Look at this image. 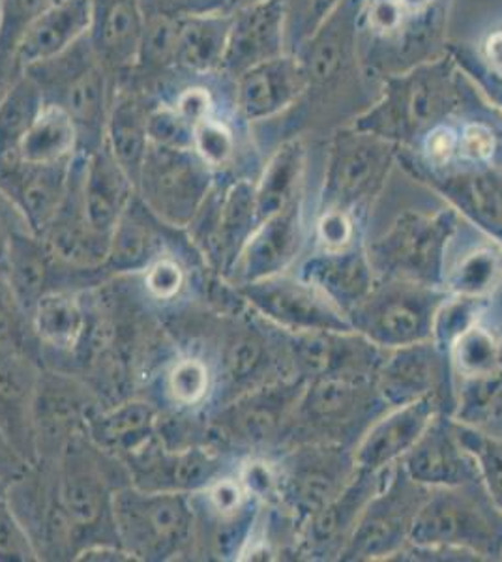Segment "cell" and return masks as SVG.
<instances>
[{"mask_svg":"<svg viewBox=\"0 0 502 562\" xmlns=\"http://www.w3.org/2000/svg\"><path fill=\"white\" fill-rule=\"evenodd\" d=\"M467 81L446 49L439 57L381 79L379 97L349 124L398 148H413L427 130L458 115Z\"/></svg>","mask_w":502,"mask_h":562,"instance_id":"cell-1","label":"cell"},{"mask_svg":"<svg viewBox=\"0 0 502 562\" xmlns=\"http://www.w3.org/2000/svg\"><path fill=\"white\" fill-rule=\"evenodd\" d=\"M392 409L377 389L376 375H321L305 381L280 452L323 442L355 450L369 426ZM278 456V454H276Z\"/></svg>","mask_w":502,"mask_h":562,"instance_id":"cell-2","label":"cell"},{"mask_svg":"<svg viewBox=\"0 0 502 562\" xmlns=\"http://www.w3.org/2000/svg\"><path fill=\"white\" fill-rule=\"evenodd\" d=\"M57 465L58 495L70 521L76 557L96 543H119L113 503L116 492L132 484L126 465L96 447L85 431L66 445Z\"/></svg>","mask_w":502,"mask_h":562,"instance_id":"cell-3","label":"cell"},{"mask_svg":"<svg viewBox=\"0 0 502 562\" xmlns=\"http://www.w3.org/2000/svg\"><path fill=\"white\" fill-rule=\"evenodd\" d=\"M304 384V379H283L203 411L204 442L238 460L280 454Z\"/></svg>","mask_w":502,"mask_h":562,"instance_id":"cell-4","label":"cell"},{"mask_svg":"<svg viewBox=\"0 0 502 562\" xmlns=\"http://www.w3.org/2000/svg\"><path fill=\"white\" fill-rule=\"evenodd\" d=\"M116 538L135 561L198 555V512L191 495L121 487L113 503Z\"/></svg>","mask_w":502,"mask_h":562,"instance_id":"cell-5","label":"cell"},{"mask_svg":"<svg viewBox=\"0 0 502 562\" xmlns=\"http://www.w3.org/2000/svg\"><path fill=\"white\" fill-rule=\"evenodd\" d=\"M411 543L464 551L477 561H502V512L480 479L435 487L420 508Z\"/></svg>","mask_w":502,"mask_h":562,"instance_id":"cell-6","label":"cell"},{"mask_svg":"<svg viewBox=\"0 0 502 562\" xmlns=\"http://www.w3.org/2000/svg\"><path fill=\"white\" fill-rule=\"evenodd\" d=\"M394 164V143L358 132L350 124L334 130L317 212H342L368 225Z\"/></svg>","mask_w":502,"mask_h":562,"instance_id":"cell-7","label":"cell"},{"mask_svg":"<svg viewBox=\"0 0 502 562\" xmlns=\"http://www.w3.org/2000/svg\"><path fill=\"white\" fill-rule=\"evenodd\" d=\"M23 74L38 85L45 102L57 103L70 113L79 134V153L89 154L102 145L115 92L111 94V74L96 55L89 36Z\"/></svg>","mask_w":502,"mask_h":562,"instance_id":"cell-8","label":"cell"},{"mask_svg":"<svg viewBox=\"0 0 502 562\" xmlns=\"http://www.w3.org/2000/svg\"><path fill=\"white\" fill-rule=\"evenodd\" d=\"M459 217L450 206L435 214H400L382 237L366 244L376 274L443 289L448 246L458 233Z\"/></svg>","mask_w":502,"mask_h":562,"instance_id":"cell-9","label":"cell"},{"mask_svg":"<svg viewBox=\"0 0 502 562\" xmlns=\"http://www.w3.org/2000/svg\"><path fill=\"white\" fill-rule=\"evenodd\" d=\"M364 0H342L323 25L293 53L304 66L308 89L297 105L326 108L344 102L356 85L368 81L358 55V18Z\"/></svg>","mask_w":502,"mask_h":562,"instance_id":"cell-10","label":"cell"},{"mask_svg":"<svg viewBox=\"0 0 502 562\" xmlns=\"http://www.w3.org/2000/svg\"><path fill=\"white\" fill-rule=\"evenodd\" d=\"M445 289L377 276L368 296L347 315L353 330L381 349L432 339L433 319L446 299Z\"/></svg>","mask_w":502,"mask_h":562,"instance_id":"cell-11","label":"cell"},{"mask_svg":"<svg viewBox=\"0 0 502 562\" xmlns=\"http://www.w3.org/2000/svg\"><path fill=\"white\" fill-rule=\"evenodd\" d=\"M274 458L278 498L268 508L283 512L297 530L344 492L356 473L355 450L342 445H297Z\"/></svg>","mask_w":502,"mask_h":562,"instance_id":"cell-12","label":"cell"},{"mask_svg":"<svg viewBox=\"0 0 502 562\" xmlns=\"http://www.w3.org/2000/svg\"><path fill=\"white\" fill-rule=\"evenodd\" d=\"M430 492L409 476L400 461L390 467L379 492L360 514L339 561H392L411 542L414 521Z\"/></svg>","mask_w":502,"mask_h":562,"instance_id":"cell-13","label":"cell"},{"mask_svg":"<svg viewBox=\"0 0 502 562\" xmlns=\"http://www.w3.org/2000/svg\"><path fill=\"white\" fill-rule=\"evenodd\" d=\"M216 179L193 148L148 145L135 192L161 222L188 229Z\"/></svg>","mask_w":502,"mask_h":562,"instance_id":"cell-14","label":"cell"},{"mask_svg":"<svg viewBox=\"0 0 502 562\" xmlns=\"http://www.w3.org/2000/svg\"><path fill=\"white\" fill-rule=\"evenodd\" d=\"M257 225L254 177H225L216 179L186 233L209 269L230 278Z\"/></svg>","mask_w":502,"mask_h":562,"instance_id":"cell-15","label":"cell"},{"mask_svg":"<svg viewBox=\"0 0 502 562\" xmlns=\"http://www.w3.org/2000/svg\"><path fill=\"white\" fill-rule=\"evenodd\" d=\"M398 164L420 184L439 193L450 209L486 237L502 246V171L490 166L451 164L432 167L408 148H398Z\"/></svg>","mask_w":502,"mask_h":562,"instance_id":"cell-16","label":"cell"},{"mask_svg":"<svg viewBox=\"0 0 502 562\" xmlns=\"http://www.w3.org/2000/svg\"><path fill=\"white\" fill-rule=\"evenodd\" d=\"M241 461L204 442L188 447H167L156 437L122 461L126 465L132 486L147 492H203L225 474L235 473Z\"/></svg>","mask_w":502,"mask_h":562,"instance_id":"cell-17","label":"cell"},{"mask_svg":"<svg viewBox=\"0 0 502 562\" xmlns=\"http://www.w3.org/2000/svg\"><path fill=\"white\" fill-rule=\"evenodd\" d=\"M241 289L244 301L261 315L289 334L347 333L353 330L347 315L321 289L299 274L287 272L252 281Z\"/></svg>","mask_w":502,"mask_h":562,"instance_id":"cell-18","label":"cell"},{"mask_svg":"<svg viewBox=\"0 0 502 562\" xmlns=\"http://www.w3.org/2000/svg\"><path fill=\"white\" fill-rule=\"evenodd\" d=\"M377 389L390 407L430 397L440 413L454 416L456 384L450 355L433 339L387 349L376 375Z\"/></svg>","mask_w":502,"mask_h":562,"instance_id":"cell-19","label":"cell"},{"mask_svg":"<svg viewBox=\"0 0 502 562\" xmlns=\"http://www.w3.org/2000/svg\"><path fill=\"white\" fill-rule=\"evenodd\" d=\"M100 405L87 381L68 370L45 366L34 397V435L38 461H55L66 445L83 434Z\"/></svg>","mask_w":502,"mask_h":562,"instance_id":"cell-20","label":"cell"},{"mask_svg":"<svg viewBox=\"0 0 502 562\" xmlns=\"http://www.w3.org/2000/svg\"><path fill=\"white\" fill-rule=\"evenodd\" d=\"M390 469L368 471L356 467L349 484L336 498L308 519L294 537L293 559L300 561H339L355 532L364 508L373 497Z\"/></svg>","mask_w":502,"mask_h":562,"instance_id":"cell-21","label":"cell"},{"mask_svg":"<svg viewBox=\"0 0 502 562\" xmlns=\"http://www.w3.org/2000/svg\"><path fill=\"white\" fill-rule=\"evenodd\" d=\"M304 198L255 227L227 280L235 285L283 274L304 248Z\"/></svg>","mask_w":502,"mask_h":562,"instance_id":"cell-22","label":"cell"},{"mask_svg":"<svg viewBox=\"0 0 502 562\" xmlns=\"http://www.w3.org/2000/svg\"><path fill=\"white\" fill-rule=\"evenodd\" d=\"M308 89L304 66L293 53H283L233 79L236 115L249 124L272 121L302 100Z\"/></svg>","mask_w":502,"mask_h":562,"instance_id":"cell-23","label":"cell"},{"mask_svg":"<svg viewBox=\"0 0 502 562\" xmlns=\"http://www.w3.org/2000/svg\"><path fill=\"white\" fill-rule=\"evenodd\" d=\"M185 243H190L186 229L161 222L135 193L111 235L103 269L113 278L141 274L167 249H185Z\"/></svg>","mask_w":502,"mask_h":562,"instance_id":"cell-24","label":"cell"},{"mask_svg":"<svg viewBox=\"0 0 502 562\" xmlns=\"http://www.w3.org/2000/svg\"><path fill=\"white\" fill-rule=\"evenodd\" d=\"M287 53L286 0H257L231 13L222 74L230 79Z\"/></svg>","mask_w":502,"mask_h":562,"instance_id":"cell-25","label":"cell"},{"mask_svg":"<svg viewBox=\"0 0 502 562\" xmlns=\"http://www.w3.org/2000/svg\"><path fill=\"white\" fill-rule=\"evenodd\" d=\"M289 349L294 375L304 381L339 373L377 375L387 352L355 330L289 334Z\"/></svg>","mask_w":502,"mask_h":562,"instance_id":"cell-26","label":"cell"},{"mask_svg":"<svg viewBox=\"0 0 502 562\" xmlns=\"http://www.w3.org/2000/svg\"><path fill=\"white\" fill-rule=\"evenodd\" d=\"M400 463L414 482L430 490L459 486L480 479L477 460L459 441L456 418L445 413L433 418Z\"/></svg>","mask_w":502,"mask_h":562,"instance_id":"cell-27","label":"cell"},{"mask_svg":"<svg viewBox=\"0 0 502 562\" xmlns=\"http://www.w3.org/2000/svg\"><path fill=\"white\" fill-rule=\"evenodd\" d=\"M71 160L55 164H31L13 156L0 161V190L25 214L36 235H42L57 216L68 193Z\"/></svg>","mask_w":502,"mask_h":562,"instance_id":"cell-28","label":"cell"},{"mask_svg":"<svg viewBox=\"0 0 502 562\" xmlns=\"http://www.w3.org/2000/svg\"><path fill=\"white\" fill-rule=\"evenodd\" d=\"M44 360L31 352L0 355V429L31 465L38 463L34 397Z\"/></svg>","mask_w":502,"mask_h":562,"instance_id":"cell-29","label":"cell"},{"mask_svg":"<svg viewBox=\"0 0 502 562\" xmlns=\"http://www.w3.org/2000/svg\"><path fill=\"white\" fill-rule=\"evenodd\" d=\"M439 413L437 403L430 397L388 409L369 426L356 445V467L368 471H384L395 465L416 445Z\"/></svg>","mask_w":502,"mask_h":562,"instance_id":"cell-30","label":"cell"},{"mask_svg":"<svg viewBox=\"0 0 502 562\" xmlns=\"http://www.w3.org/2000/svg\"><path fill=\"white\" fill-rule=\"evenodd\" d=\"M145 33L147 15L141 0H92L90 44L109 74L140 65Z\"/></svg>","mask_w":502,"mask_h":562,"instance_id":"cell-31","label":"cell"},{"mask_svg":"<svg viewBox=\"0 0 502 562\" xmlns=\"http://www.w3.org/2000/svg\"><path fill=\"white\" fill-rule=\"evenodd\" d=\"M92 26V0H53L49 7L26 26L13 68L23 71L68 52L71 45L89 36Z\"/></svg>","mask_w":502,"mask_h":562,"instance_id":"cell-32","label":"cell"},{"mask_svg":"<svg viewBox=\"0 0 502 562\" xmlns=\"http://www.w3.org/2000/svg\"><path fill=\"white\" fill-rule=\"evenodd\" d=\"M366 244L368 240L337 251L315 249V254L300 265V278L321 289L345 315H349L376 285L377 274Z\"/></svg>","mask_w":502,"mask_h":562,"instance_id":"cell-33","label":"cell"},{"mask_svg":"<svg viewBox=\"0 0 502 562\" xmlns=\"http://www.w3.org/2000/svg\"><path fill=\"white\" fill-rule=\"evenodd\" d=\"M135 193L134 182L119 166L105 140L85 156L81 199L87 220L98 235L111 238Z\"/></svg>","mask_w":502,"mask_h":562,"instance_id":"cell-34","label":"cell"},{"mask_svg":"<svg viewBox=\"0 0 502 562\" xmlns=\"http://www.w3.org/2000/svg\"><path fill=\"white\" fill-rule=\"evenodd\" d=\"M159 418L161 409L147 397H124L98 407L89 416L85 434L103 452L124 461L158 437Z\"/></svg>","mask_w":502,"mask_h":562,"instance_id":"cell-35","label":"cell"},{"mask_svg":"<svg viewBox=\"0 0 502 562\" xmlns=\"http://www.w3.org/2000/svg\"><path fill=\"white\" fill-rule=\"evenodd\" d=\"M32 333L42 347V357L76 358L89 330L87 291H53L40 299L29 314Z\"/></svg>","mask_w":502,"mask_h":562,"instance_id":"cell-36","label":"cell"},{"mask_svg":"<svg viewBox=\"0 0 502 562\" xmlns=\"http://www.w3.org/2000/svg\"><path fill=\"white\" fill-rule=\"evenodd\" d=\"M230 29L231 13H193L177 20L171 18L169 65L190 71L191 76L222 71Z\"/></svg>","mask_w":502,"mask_h":562,"instance_id":"cell-37","label":"cell"},{"mask_svg":"<svg viewBox=\"0 0 502 562\" xmlns=\"http://www.w3.org/2000/svg\"><path fill=\"white\" fill-rule=\"evenodd\" d=\"M305 147L300 137H287L274 148L255 179V209L259 224L302 195Z\"/></svg>","mask_w":502,"mask_h":562,"instance_id":"cell-38","label":"cell"},{"mask_svg":"<svg viewBox=\"0 0 502 562\" xmlns=\"http://www.w3.org/2000/svg\"><path fill=\"white\" fill-rule=\"evenodd\" d=\"M148 113L150 109L143 105L137 92L130 89H121L119 92L115 90L105 124L103 140L135 188L150 145L147 132Z\"/></svg>","mask_w":502,"mask_h":562,"instance_id":"cell-39","label":"cell"},{"mask_svg":"<svg viewBox=\"0 0 502 562\" xmlns=\"http://www.w3.org/2000/svg\"><path fill=\"white\" fill-rule=\"evenodd\" d=\"M214 394L216 368L207 352H177L161 370V396L177 413H203Z\"/></svg>","mask_w":502,"mask_h":562,"instance_id":"cell-40","label":"cell"},{"mask_svg":"<svg viewBox=\"0 0 502 562\" xmlns=\"http://www.w3.org/2000/svg\"><path fill=\"white\" fill-rule=\"evenodd\" d=\"M79 153L76 122L57 103H44L21 140L18 158L31 164L71 160Z\"/></svg>","mask_w":502,"mask_h":562,"instance_id":"cell-41","label":"cell"},{"mask_svg":"<svg viewBox=\"0 0 502 562\" xmlns=\"http://www.w3.org/2000/svg\"><path fill=\"white\" fill-rule=\"evenodd\" d=\"M502 283V246L482 244L469 249L451 267H446L445 289L448 294L493 299Z\"/></svg>","mask_w":502,"mask_h":562,"instance_id":"cell-42","label":"cell"},{"mask_svg":"<svg viewBox=\"0 0 502 562\" xmlns=\"http://www.w3.org/2000/svg\"><path fill=\"white\" fill-rule=\"evenodd\" d=\"M44 94L26 74H21L0 97V161L18 156L26 130L44 108Z\"/></svg>","mask_w":502,"mask_h":562,"instance_id":"cell-43","label":"cell"},{"mask_svg":"<svg viewBox=\"0 0 502 562\" xmlns=\"http://www.w3.org/2000/svg\"><path fill=\"white\" fill-rule=\"evenodd\" d=\"M454 418L482 428L502 418V349L488 370L456 383Z\"/></svg>","mask_w":502,"mask_h":562,"instance_id":"cell-44","label":"cell"},{"mask_svg":"<svg viewBox=\"0 0 502 562\" xmlns=\"http://www.w3.org/2000/svg\"><path fill=\"white\" fill-rule=\"evenodd\" d=\"M238 150V135L230 122L220 116H207L193 126V153L214 171L216 177H230Z\"/></svg>","mask_w":502,"mask_h":562,"instance_id":"cell-45","label":"cell"},{"mask_svg":"<svg viewBox=\"0 0 502 562\" xmlns=\"http://www.w3.org/2000/svg\"><path fill=\"white\" fill-rule=\"evenodd\" d=\"M458 437L472 458L477 460L478 476L486 492L502 512V439L486 434L482 428L456 420Z\"/></svg>","mask_w":502,"mask_h":562,"instance_id":"cell-46","label":"cell"},{"mask_svg":"<svg viewBox=\"0 0 502 562\" xmlns=\"http://www.w3.org/2000/svg\"><path fill=\"white\" fill-rule=\"evenodd\" d=\"M491 306V299H472L459 294H446L435 319H433L432 339L448 351L451 344L467 333L478 321H482Z\"/></svg>","mask_w":502,"mask_h":562,"instance_id":"cell-47","label":"cell"},{"mask_svg":"<svg viewBox=\"0 0 502 562\" xmlns=\"http://www.w3.org/2000/svg\"><path fill=\"white\" fill-rule=\"evenodd\" d=\"M7 352H31L44 360L29 315L15 299L7 278L0 274V355Z\"/></svg>","mask_w":502,"mask_h":562,"instance_id":"cell-48","label":"cell"},{"mask_svg":"<svg viewBox=\"0 0 502 562\" xmlns=\"http://www.w3.org/2000/svg\"><path fill=\"white\" fill-rule=\"evenodd\" d=\"M342 0H286L287 53L310 38Z\"/></svg>","mask_w":502,"mask_h":562,"instance_id":"cell-49","label":"cell"},{"mask_svg":"<svg viewBox=\"0 0 502 562\" xmlns=\"http://www.w3.org/2000/svg\"><path fill=\"white\" fill-rule=\"evenodd\" d=\"M364 233H366V225L342 212H317V220L313 227L315 248L325 249V251H337V249L350 248L355 244L366 243Z\"/></svg>","mask_w":502,"mask_h":562,"instance_id":"cell-50","label":"cell"},{"mask_svg":"<svg viewBox=\"0 0 502 562\" xmlns=\"http://www.w3.org/2000/svg\"><path fill=\"white\" fill-rule=\"evenodd\" d=\"M446 49L450 53L451 58L456 60L459 70L477 85V89L488 98V102L493 103L502 113V74L493 70L483 63L480 53L471 45L451 44L446 45Z\"/></svg>","mask_w":502,"mask_h":562,"instance_id":"cell-51","label":"cell"},{"mask_svg":"<svg viewBox=\"0 0 502 562\" xmlns=\"http://www.w3.org/2000/svg\"><path fill=\"white\" fill-rule=\"evenodd\" d=\"M147 132L150 145L193 148V126L172 105H158L150 109Z\"/></svg>","mask_w":502,"mask_h":562,"instance_id":"cell-52","label":"cell"},{"mask_svg":"<svg viewBox=\"0 0 502 562\" xmlns=\"http://www.w3.org/2000/svg\"><path fill=\"white\" fill-rule=\"evenodd\" d=\"M4 561H40L38 550L29 530L10 505L0 508V562Z\"/></svg>","mask_w":502,"mask_h":562,"instance_id":"cell-53","label":"cell"},{"mask_svg":"<svg viewBox=\"0 0 502 562\" xmlns=\"http://www.w3.org/2000/svg\"><path fill=\"white\" fill-rule=\"evenodd\" d=\"M23 231H32L25 214L12 199L8 198L7 193L0 190V274L2 276L7 269L8 254L12 249L13 240Z\"/></svg>","mask_w":502,"mask_h":562,"instance_id":"cell-54","label":"cell"},{"mask_svg":"<svg viewBox=\"0 0 502 562\" xmlns=\"http://www.w3.org/2000/svg\"><path fill=\"white\" fill-rule=\"evenodd\" d=\"M172 108L177 109L178 113L185 116L191 126H196L198 122L204 121L207 116L216 113L214 98L210 94V90L204 89V87H190V89L182 90L172 103Z\"/></svg>","mask_w":502,"mask_h":562,"instance_id":"cell-55","label":"cell"},{"mask_svg":"<svg viewBox=\"0 0 502 562\" xmlns=\"http://www.w3.org/2000/svg\"><path fill=\"white\" fill-rule=\"evenodd\" d=\"M31 463L13 448L4 431L0 429V476L15 480L29 473Z\"/></svg>","mask_w":502,"mask_h":562,"instance_id":"cell-56","label":"cell"},{"mask_svg":"<svg viewBox=\"0 0 502 562\" xmlns=\"http://www.w3.org/2000/svg\"><path fill=\"white\" fill-rule=\"evenodd\" d=\"M74 561L124 562L135 561V557L124 550L121 543H96V546H89L79 551Z\"/></svg>","mask_w":502,"mask_h":562,"instance_id":"cell-57","label":"cell"},{"mask_svg":"<svg viewBox=\"0 0 502 562\" xmlns=\"http://www.w3.org/2000/svg\"><path fill=\"white\" fill-rule=\"evenodd\" d=\"M477 49L486 65L502 74V23L488 33Z\"/></svg>","mask_w":502,"mask_h":562,"instance_id":"cell-58","label":"cell"},{"mask_svg":"<svg viewBox=\"0 0 502 562\" xmlns=\"http://www.w3.org/2000/svg\"><path fill=\"white\" fill-rule=\"evenodd\" d=\"M495 108V105H493ZM491 166L502 171V113L495 108V153Z\"/></svg>","mask_w":502,"mask_h":562,"instance_id":"cell-59","label":"cell"},{"mask_svg":"<svg viewBox=\"0 0 502 562\" xmlns=\"http://www.w3.org/2000/svg\"><path fill=\"white\" fill-rule=\"evenodd\" d=\"M13 480L7 476H0V508H4L10 501V487H12Z\"/></svg>","mask_w":502,"mask_h":562,"instance_id":"cell-60","label":"cell"}]
</instances>
